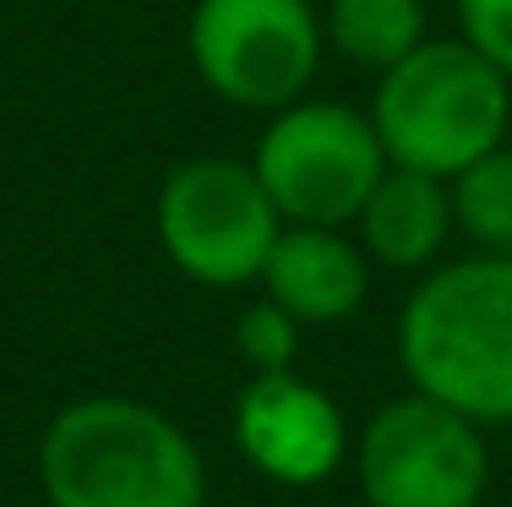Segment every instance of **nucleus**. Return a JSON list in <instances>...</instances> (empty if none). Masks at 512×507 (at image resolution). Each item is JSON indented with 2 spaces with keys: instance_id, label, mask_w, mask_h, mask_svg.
<instances>
[{
  "instance_id": "obj_1",
  "label": "nucleus",
  "mask_w": 512,
  "mask_h": 507,
  "mask_svg": "<svg viewBox=\"0 0 512 507\" xmlns=\"http://www.w3.org/2000/svg\"><path fill=\"white\" fill-rule=\"evenodd\" d=\"M398 366L474 426H512V257L474 251L420 273L398 311Z\"/></svg>"
},
{
  "instance_id": "obj_2",
  "label": "nucleus",
  "mask_w": 512,
  "mask_h": 507,
  "mask_svg": "<svg viewBox=\"0 0 512 507\" xmlns=\"http://www.w3.org/2000/svg\"><path fill=\"white\" fill-rule=\"evenodd\" d=\"M39 491L50 507H207V464L191 431L158 404L93 393L50 415Z\"/></svg>"
},
{
  "instance_id": "obj_3",
  "label": "nucleus",
  "mask_w": 512,
  "mask_h": 507,
  "mask_svg": "<svg viewBox=\"0 0 512 507\" xmlns=\"http://www.w3.org/2000/svg\"><path fill=\"white\" fill-rule=\"evenodd\" d=\"M371 126L387 164L453 180L458 169L502 148L512 131V77L469 39H425L398 66L376 71Z\"/></svg>"
},
{
  "instance_id": "obj_4",
  "label": "nucleus",
  "mask_w": 512,
  "mask_h": 507,
  "mask_svg": "<svg viewBox=\"0 0 512 507\" xmlns=\"http://www.w3.org/2000/svg\"><path fill=\"white\" fill-rule=\"evenodd\" d=\"M153 229L180 279L202 289H246L262 279L284 213L273 208L251 159L202 153L164 175Z\"/></svg>"
},
{
  "instance_id": "obj_5",
  "label": "nucleus",
  "mask_w": 512,
  "mask_h": 507,
  "mask_svg": "<svg viewBox=\"0 0 512 507\" xmlns=\"http://www.w3.org/2000/svg\"><path fill=\"white\" fill-rule=\"evenodd\" d=\"M186 55L213 99L273 115L306 99L322 71V11L311 0H191Z\"/></svg>"
},
{
  "instance_id": "obj_6",
  "label": "nucleus",
  "mask_w": 512,
  "mask_h": 507,
  "mask_svg": "<svg viewBox=\"0 0 512 507\" xmlns=\"http://www.w3.org/2000/svg\"><path fill=\"white\" fill-rule=\"evenodd\" d=\"M251 169L284 224L344 229L382 180L387 153L365 110H349L338 99H295L267 115Z\"/></svg>"
},
{
  "instance_id": "obj_7",
  "label": "nucleus",
  "mask_w": 512,
  "mask_h": 507,
  "mask_svg": "<svg viewBox=\"0 0 512 507\" xmlns=\"http://www.w3.org/2000/svg\"><path fill=\"white\" fill-rule=\"evenodd\" d=\"M349 464L365 507H480L491 486L485 426L414 388L371 409Z\"/></svg>"
},
{
  "instance_id": "obj_8",
  "label": "nucleus",
  "mask_w": 512,
  "mask_h": 507,
  "mask_svg": "<svg viewBox=\"0 0 512 507\" xmlns=\"http://www.w3.org/2000/svg\"><path fill=\"white\" fill-rule=\"evenodd\" d=\"M235 448L262 480L284 491H316L349 464L355 431L327 388L300 371H251L235 393Z\"/></svg>"
},
{
  "instance_id": "obj_9",
  "label": "nucleus",
  "mask_w": 512,
  "mask_h": 507,
  "mask_svg": "<svg viewBox=\"0 0 512 507\" xmlns=\"http://www.w3.org/2000/svg\"><path fill=\"white\" fill-rule=\"evenodd\" d=\"M256 284L300 328H333V322L355 317L371 295V257L349 229L284 224Z\"/></svg>"
},
{
  "instance_id": "obj_10",
  "label": "nucleus",
  "mask_w": 512,
  "mask_h": 507,
  "mask_svg": "<svg viewBox=\"0 0 512 507\" xmlns=\"http://www.w3.org/2000/svg\"><path fill=\"white\" fill-rule=\"evenodd\" d=\"M453 235L458 224L447 180L404 164H387L355 213V240L365 246L371 268L387 273H431Z\"/></svg>"
},
{
  "instance_id": "obj_11",
  "label": "nucleus",
  "mask_w": 512,
  "mask_h": 507,
  "mask_svg": "<svg viewBox=\"0 0 512 507\" xmlns=\"http://www.w3.org/2000/svg\"><path fill=\"white\" fill-rule=\"evenodd\" d=\"M322 33L327 50H338L344 60L365 71H387L431 39V11L425 0H327Z\"/></svg>"
},
{
  "instance_id": "obj_12",
  "label": "nucleus",
  "mask_w": 512,
  "mask_h": 507,
  "mask_svg": "<svg viewBox=\"0 0 512 507\" xmlns=\"http://www.w3.org/2000/svg\"><path fill=\"white\" fill-rule=\"evenodd\" d=\"M447 191H453L458 235L474 240V251L512 257V142L491 148L469 169H458V175L447 180Z\"/></svg>"
},
{
  "instance_id": "obj_13",
  "label": "nucleus",
  "mask_w": 512,
  "mask_h": 507,
  "mask_svg": "<svg viewBox=\"0 0 512 507\" xmlns=\"http://www.w3.org/2000/svg\"><path fill=\"white\" fill-rule=\"evenodd\" d=\"M300 338H306V328L284 306H273L267 295L251 300L235 317V349L246 360V371H295Z\"/></svg>"
},
{
  "instance_id": "obj_14",
  "label": "nucleus",
  "mask_w": 512,
  "mask_h": 507,
  "mask_svg": "<svg viewBox=\"0 0 512 507\" xmlns=\"http://www.w3.org/2000/svg\"><path fill=\"white\" fill-rule=\"evenodd\" d=\"M458 33L512 77V0H458Z\"/></svg>"
}]
</instances>
